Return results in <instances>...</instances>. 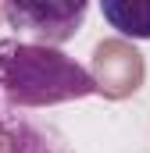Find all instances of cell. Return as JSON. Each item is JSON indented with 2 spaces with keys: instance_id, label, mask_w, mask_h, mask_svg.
Segmentation results:
<instances>
[{
  "instance_id": "cell-2",
  "label": "cell",
  "mask_w": 150,
  "mask_h": 153,
  "mask_svg": "<svg viewBox=\"0 0 150 153\" xmlns=\"http://www.w3.org/2000/svg\"><path fill=\"white\" fill-rule=\"evenodd\" d=\"M0 14L7 29L22 36V43L57 46L82 29L89 4L86 0H7L0 4Z\"/></svg>"
},
{
  "instance_id": "cell-1",
  "label": "cell",
  "mask_w": 150,
  "mask_h": 153,
  "mask_svg": "<svg viewBox=\"0 0 150 153\" xmlns=\"http://www.w3.org/2000/svg\"><path fill=\"white\" fill-rule=\"evenodd\" d=\"M100 85L93 75L57 46H36L22 39L0 43V93L11 107L36 111L64 100L93 96Z\"/></svg>"
},
{
  "instance_id": "cell-4",
  "label": "cell",
  "mask_w": 150,
  "mask_h": 153,
  "mask_svg": "<svg viewBox=\"0 0 150 153\" xmlns=\"http://www.w3.org/2000/svg\"><path fill=\"white\" fill-rule=\"evenodd\" d=\"M104 22L125 39H150V0H104Z\"/></svg>"
},
{
  "instance_id": "cell-3",
  "label": "cell",
  "mask_w": 150,
  "mask_h": 153,
  "mask_svg": "<svg viewBox=\"0 0 150 153\" xmlns=\"http://www.w3.org/2000/svg\"><path fill=\"white\" fill-rule=\"evenodd\" d=\"M0 153H75V146L54 121L0 100Z\"/></svg>"
}]
</instances>
